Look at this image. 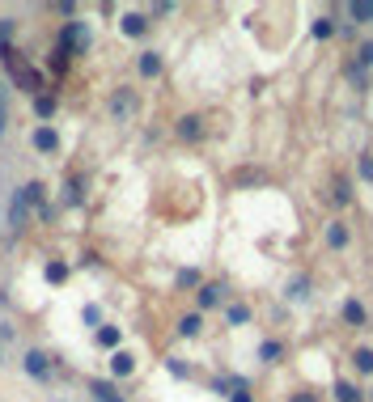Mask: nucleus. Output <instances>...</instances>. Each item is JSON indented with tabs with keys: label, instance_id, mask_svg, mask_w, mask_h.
<instances>
[{
	"label": "nucleus",
	"instance_id": "f257e3e1",
	"mask_svg": "<svg viewBox=\"0 0 373 402\" xmlns=\"http://www.w3.org/2000/svg\"><path fill=\"white\" fill-rule=\"evenodd\" d=\"M56 47H60V51H77V56H85V51H89V26H85V21H64Z\"/></svg>",
	"mask_w": 373,
	"mask_h": 402
},
{
	"label": "nucleus",
	"instance_id": "f03ea898",
	"mask_svg": "<svg viewBox=\"0 0 373 402\" xmlns=\"http://www.w3.org/2000/svg\"><path fill=\"white\" fill-rule=\"evenodd\" d=\"M26 216H30V199H26V187H17L13 199H9V229L21 233L26 229Z\"/></svg>",
	"mask_w": 373,
	"mask_h": 402
},
{
	"label": "nucleus",
	"instance_id": "7ed1b4c3",
	"mask_svg": "<svg viewBox=\"0 0 373 402\" xmlns=\"http://www.w3.org/2000/svg\"><path fill=\"white\" fill-rule=\"evenodd\" d=\"M30 144L38 148V153H60V132L52 128V123H38L34 136H30Z\"/></svg>",
	"mask_w": 373,
	"mask_h": 402
},
{
	"label": "nucleus",
	"instance_id": "20e7f679",
	"mask_svg": "<svg viewBox=\"0 0 373 402\" xmlns=\"http://www.w3.org/2000/svg\"><path fill=\"white\" fill-rule=\"evenodd\" d=\"M322 237H327V250H343L348 241H352V229H348L343 220H327V229H322Z\"/></svg>",
	"mask_w": 373,
	"mask_h": 402
},
{
	"label": "nucleus",
	"instance_id": "39448f33",
	"mask_svg": "<svg viewBox=\"0 0 373 402\" xmlns=\"http://www.w3.org/2000/svg\"><path fill=\"white\" fill-rule=\"evenodd\" d=\"M132 110H136V93H132V89H119V93L111 97V119H115V123H123Z\"/></svg>",
	"mask_w": 373,
	"mask_h": 402
},
{
	"label": "nucleus",
	"instance_id": "423d86ee",
	"mask_svg": "<svg viewBox=\"0 0 373 402\" xmlns=\"http://www.w3.org/2000/svg\"><path fill=\"white\" fill-rule=\"evenodd\" d=\"M174 132H179V140L195 144V140H204V119H200V115H183V119H179V128H174Z\"/></svg>",
	"mask_w": 373,
	"mask_h": 402
},
{
	"label": "nucleus",
	"instance_id": "0eeeda50",
	"mask_svg": "<svg viewBox=\"0 0 373 402\" xmlns=\"http://www.w3.org/2000/svg\"><path fill=\"white\" fill-rule=\"evenodd\" d=\"M221 300H225V284H200V292H195V305H200V314H204V309H216Z\"/></svg>",
	"mask_w": 373,
	"mask_h": 402
},
{
	"label": "nucleus",
	"instance_id": "6e6552de",
	"mask_svg": "<svg viewBox=\"0 0 373 402\" xmlns=\"http://www.w3.org/2000/svg\"><path fill=\"white\" fill-rule=\"evenodd\" d=\"M343 17L357 21V26H365V21H373V0H348V5H343Z\"/></svg>",
	"mask_w": 373,
	"mask_h": 402
},
{
	"label": "nucleus",
	"instance_id": "1a4fd4ad",
	"mask_svg": "<svg viewBox=\"0 0 373 402\" xmlns=\"http://www.w3.org/2000/svg\"><path fill=\"white\" fill-rule=\"evenodd\" d=\"M26 373H30V377H38V381H47V377H52V364H47V356H43L38 347H30V351H26Z\"/></svg>",
	"mask_w": 373,
	"mask_h": 402
},
{
	"label": "nucleus",
	"instance_id": "9d476101",
	"mask_svg": "<svg viewBox=\"0 0 373 402\" xmlns=\"http://www.w3.org/2000/svg\"><path fill=\"white\" fill-rule=\"evenodd\" d=\"M119 30L128 34V38H140V34L148 30V17H144V13H123V21H119Z\"/></svg>",
	"mask_w": 373,
	"mask_h": 402
},
{
	"label": "nucleus",
	"instance_id": "9b49d317",
	"mask_svg": "<svg viewBox=\"0 0 373 402\" xmlns=\"http://www.w3.org/2000/svg\"><path fill=\"white\" fill-rule=\"evenodd\" d=\"M136 68H140V77H144V81H153V77H161V56H157V51H140Z\"/></svg>",
	"mask_w": 373,
	"mask_h": 402
},
{
	"label": "nucleus",
	"instance_id": "f8f14e48",
	"mask_svg": "<svg viewBox=\"0 0 373 402\" xmlns=\"http://www.w3.org/2000/svg\"><path fill=\"white\" fill-rule=\"evenodd\" d=\"M200 331H204V314H200V309H195V314H183V318H179V335H183V339H195Z\"/></svg>",
	"mask_w": 373,
	"mask_h": 402
},
{
	"label": "nucleus",
	"instance_id": "ddd939ff",
	"mask_svg": "<svg viewBox=\"0 0 373 402\" xmlns=\"http://www.w3.org/2000/svg\"><path fill=\"white\" fill-rule=\"evenodd\" d=\"M111 373L115 377H132L136 373V356H132V351H115V356H111Z\"/></svg>",
	"mask_w": 373,
	"mask_h": 402
},
{
	"label": "nucleus",
	"instance_id": "4468645a",
	"mask_svg": "<svg viewBox=\"0 0 373 402\" xmlns=\"http://www.w3.org/2000/svg\"><path fill=\"white\" fill-rule=\"evenodd\" d=\"M56 110H60V97H56V93H38V97H34V115H38L43 123L52 119Z\"/></svg>",
	"mask_w": 373,
	"mask_h": 402
},
{
	"label": "nucleus",
	"instance_id": "2eb2a0df",
	"mask_svg": "<svg viewBox=\"0 0 373 402\" xmlns=\"http://www.w3.org/2000/svg\"><path fill=\"white\" fill-rule=\"evenodd\" d=\"M259 360H263V364H280V360H284V343L263 339V343H259Z\"/></svg>",
	"mask_w": 373,
	"mask_h": 402
},
{
	"label": "nucleus",
	"instance_id": "dca6fc26",
	"mask_svg": "<svg viewBox=\"0 0 373 402\" xmlns=\"http://www.w3.org/2000/svg\"><path fill=\"white\" fill-rule=\"evenodd\" d=\"M343 322H348V326H365V305H361L357 296L343 300Z\"/></svg>",
	"mask_w": 373,
	"mask_h": 402
},
{
	"label": "nucleus",
	"instance_id": "f3484780",
	"mask_svg": "<svg viewBox=\"0 0 373 402\" xmlns=\"http://www.w3.org/2000/svg\"><path fill=\"white\" fill-rule=\"evenodd\" d=\"M89 394H93V402H123L111 381H89Z\"/></svg>",
	"mask_w": 373,
	"mask_h": 402
},
{
	"label": "nucleus",
	"instance_id": "a211bd4d",
	"mask_svg": "<svg viewBox=\"0 0 373 402\" xmlns=\"http://www.w3.org/2000/svg\"><path fill=\"white\" fill-rule=\"evenodd\" d=\"M335 402H365V394L352 381H343V377H339V381H335Z\"/></svg>",
	"mask_w": 373,
	"mask_h": 402
},
{
	"label": "nucleus",
	"instance_id": "6ab92c4d",
	"mask_svg": "<svg viewBox=\"0 0 373 402\" xmlns=\"http://www.w3.org/2000/svg\"><path fill=\"white\" fill-rule=\"evenodd\" d=\"M43 275H47V284H64L68 280V263H60V259H52L43 267Z\"/></svg>",
	"mask_w": 373,
	"mask_h": 402
},
{
	"label": "nucleus",
	"instance_id": "aec40b11",
	"mask_svg": "<svg viewBox=\"0 0 373 402\" xmlns=\"http://www.w3.org/2000/svg\"><path fill=\"white\" fill-rule=\"evenodd\" d=\"M98 347H119V339H123V331H119V326H98Z\"/></svg>",
	"mask_w": 373,
	"mask_h": 402
},
{
	"label": "nucleus",
	"instance_id": "412c9836",
	"mask_svg": "<svg viewBox=\"0 0 373 402\" xmlns=\"http://www.w3.org/2000/svg\"><path fill=\"white\" fill-rule=\"evenodd\" d=\"M310 34L322 43V38H331L335 34V17H314V26H310Z\"/></svg>",
	"mask_w": 373,
	"mask_h": 402
},
{
	"label": "nucleus",
	"instance_id": "4be33fe9",
	"mask_svg": "<svg viewBox=\"0 0 373 402\" xmlns=\"http://www.w3.org/2000/svg\"><path fill=\"white\" fill-rule=\"evenodd\" d=\"M225 322L229 326H246L251 322V305H225Z\"/></svg>",
	"mask_w": 373,
	"mask_h": 402
},
{
	"label": "nucleus",
	"instance_id": "5701e85b",
	"mask_svg": "<svg viewBox=\"0 0 373 402\" xmlns=\"http://www.w3.org/2000/svg\"><path fill=\"white\" fill-rule=\"evenodd\" d=\"M331 199H335V204H343V208H348V204H352V182H348V178H339V182L331 187Z\"/></svg>",
	"mask_w": 373,
	"mask_h": 402
},
{
	"label": "nucleus",
	"instance_id": "b1692460",
	"mask_svg": "<svg viewBox=\"0 0 373 402\" xmlns=\"http://www.w3.org/2000/svg\"><path fill=\"white\" fill-rule=\"evenodd\" d=\"M306 296H310V275H297L289 284V300H306Z\"/></svg>",
	"mask_w": 373,
	"mask_h": 402
},
{
	"label": "nucleus",
	"instance_id": "393cba45",
	"mask_svg": "<svg viewBox=\"0 0 373 402\" xmlns=\"http://www.w3.org/2000/svg\"><path fill=\"white\" fill-rule=\"evenodd\" d=\"M352 364H357L361 373H373V347H361L357 356H352Z\"/></svg>",
	"mask_w": 373,
	"mask_h": 402
},
{
	"label": "nucleus",
	"instance_id": "a878e982",
	"mask_svg": "<svg viewBox=\"0 0 373 402\" xmlns=\"http://www.w3.org/2000/svg\"><path fill=\"white\" fill-rule=\"evenodd\" d=\"M357 68H373V43H361V51H357Z\"/></svg>",
	"mask_w": 373,
	"mask_h": 402
},
{
	"label": "nucleus",
	"instance_id": "bb28decb",
	"mask_svg": "<svg viewBox=\"0 0 373 402\" xmlns=\"http://www.w3.org/2000/svg\"><path fill=\"white\" fill-rule=\"evenodd\" d=\"M229 402H251V386H246V377H238V386H234Z\"/></svg>",
	"mask_w": 373,
	"mask_h": 402
},
{
	"label": "nucleus",
	"instance_id": "cd10ccee",
	"mask_svg": "<svg viewBox=\"0 0 373 402\" xmlns=\"http://www.w3.org/2000/svg\"><path fill=\"white\" fill-rule=\"evenodd\" d=\"M179 288H200V271H179Z\"/></svg>",
	"mask_w": 373,
	"mask_h": 402
},
{
	"label": "nucleus",
	"instance_id": "c85d7f7f",
	"mask_svg": "<svg viewBox=\"0 0 373 402\" xmlns=\"http://www.w3.org/2000/svg\"><path fill=\"white\" fill-rule=\"evenodd\" d=\"M52 72H60V77L68 72V51H60V47L52 51Z\"/></svg>",
	"mask_w": 373,
	"mask_h": 402
},
{
	"label": "nucleus",
	"instance_id": "c756f323",
	"mask_svg": "<svg viewBox=\"0 0 373 402\" xmlns=\"http://www.w3.org/2000/svg\"><path fill=\"white\" fill-rule=\"evenodd\" d=\"M81 318H85V326H98V322H102V309H98V305H85Z\"/></svg>",
	"mask_w": 373,
	"mask_h": 402
},
{
	"label": "nucleus",
	"instance_id": "7c9ffc66",
	"mask_svg": "<svg viewBox=\"0 0 373 402\" xmlns=\"http://www.w3.org/2000/svg\"><path fill=\"white\" fill-rule=\"evenodd\" d=\"M289 402H318V394L314 390H297V394H289Z\"/></svg>",
	"mask_w": 373,
	"mask_h": 402
},
{
	"label": "nucleus",
	"instance_id": "2f4dec72",
	"mask_svg": "<svg viewBox=\"0 0 373 402\" xmlns=\"http://www.w3.org/2000/svg\"><path fill=\"white\" fill-rule=\"evenodd\" d=\"M361 178L373 182V157H361Z\"/></svg>",
	"mask_w": 373,
	"mask_h": 402
},
{
	"label": "nucleus",
	"instance_id": "473e14b6",
	"mask_svg": "<svg viewBox=\"0 0 373 402\" xmlns=\"http://www.w3.org/2000/svg\"><path fill=\"white\" fill-rule=\"evenodd\" d=\"M5 119H9V106H5V89H0V136H5V128H9Z\"/></svg>",
	"mask_w": 373,
	"mask_h": 402
},
{
	"label": "nucleus",
	"instance_id": "72a5a7b5",
	"mask_svg": "<svg viewBox=\"0 0 373 402\" xmlns=\"http://www.w3.org/2000/svg\"><path fill=\"white\" fill-rule=\"evenodd\" d=\"M26 199H30V204H38V199H43V182H30L26 187Z\"/></svg>",
	"mask_w": 373,
	"mask_h": 402
},
{
	"label": "nucleus",
	"instance_id": "f704fd0d",
	"mask_svg": "<svg viewBox=\"0 0 373 402\" xmlns=\"http://www.w3.org/2000/svg\"><path fill=\"white\" fill-rule=\"evenodd\" d=\"M170 373H174V377H187V373H191V368H187V364H183V360H170Z\"/></svg>",
	"mask_w": 373,
	"mask_h": 402
},
{
	"label": "nucleus",
	"instance_id": "c9c22d12",
	"mask_svg": "<svg viewBox=\"0 0 373 402\" xmlns=\"http://www.w3.org/2000/svg\"><path fill=\"white\" fill-rule=\"evenodd\" d=\"M9 30H13V21H9V17H0V43L9 38Z\"/></svg>",
	"mask_w": 373,
	"mask_h": 402
},
{
	"label": "nucleus",
	"instance_id": "e433bc0d",
	"mask_svg": "<svg viewBox=\"0 0 373 402\" xmlns=\"http://www.w3.org/2000/svg\"><path fill=\"white\" fill-rule=\"evenodd\" d=\"M0 364H5V347H0Z\"/></svg>",
	"mask_w": 373,
	"mask_h": 402
},
{
	"label": "nucleus",
	"instance_id": "4c0bfd02",
	"mask_svg": "<svg viewBox=\"0 0 373 402\" xmlns=\"http://www.w3.org/2000/svg\"><path fill=\"white\" fill-rule=\"evenodd\" d=\"M369 402H373V390H369Z\"/></svg>",
	"mask_w": 373,
	"mask_h": 402
}]
</instances>
